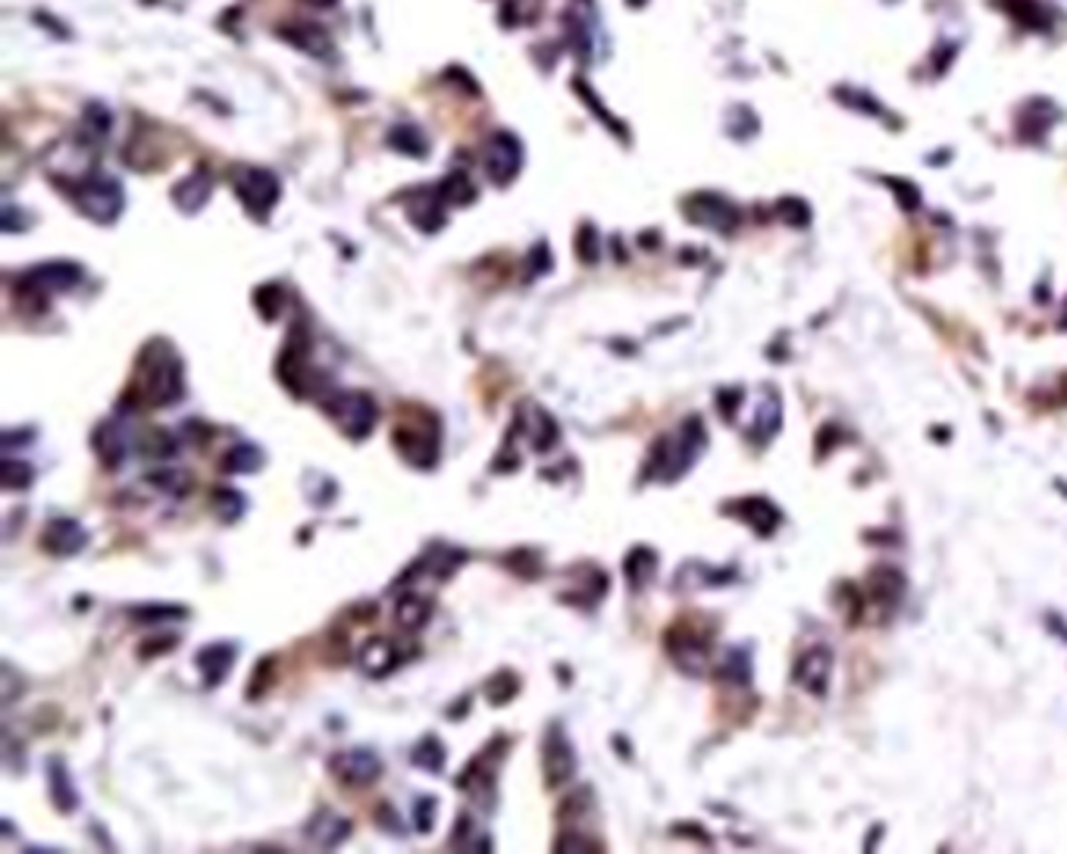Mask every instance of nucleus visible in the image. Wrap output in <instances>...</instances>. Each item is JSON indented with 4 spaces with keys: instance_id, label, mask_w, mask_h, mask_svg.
Listing matches in <instances>:
<instances>
[{
    "instance_id": "obj_1",
    "label": "nucleus",
    "mask_w": 1067,
    "mask_h": 854,
    "mask_svg": "<svg viewBox=\"0 0 1067 854\" xmlns=\"http://www.w3.org/2000/svg\"><path fill=\"white\" fill-rule=\"evenodd\" d=\"M141 376L135 379V392L144 397V404L151 407H170L176 404L182 392H185V379H182V360L178 354L163 344L154 341L148 344V351L141 354L139 363Z\"/></svg>"
},
{
    "instance_id": "obj_2",
    "label": "nucleus",
    "mask_w": 1067,
    "mask_h": 854,
    "mask_svg": "<svg viewBox=\"0 0 1067 854\" xmlns=\"http://www.w3.org/2000/svg\"><path fill=\"white\" fill-rule=\"evenodd\" d=\"M705 445V429L698 426V419H686L676 436H667L657 441L654 448V477L676 479L679 473H686L693 467V460L698 458Z\"/></svg>"
},
{
    "instance_id": "obj_3",
    "label": "nucleus",
    "mask_w": 1067,
    "mask_h": 854,
    "mask_svg": "<svg viewBox=\"0 0 1067 854\" xmlns=\"http://www.w3.org/2000/svg\"><path fill=\"white\" fill-rule=\"evenodd\" d=\"M323 410L333 417L338 429L351 438H367L373 433L379 407L367 392H329L323 397Z\"/></svg>"
},
{
    "instance_id": "obj_4",
    "label": "nucleus",
    "mask_w": 1067,
    "mask_h": 854,
    "mask_svg": "<svg viewBox=\"0 0 1067 854\" xmlns=\"http://www.w3.org/2000/svg\"><path fill=\"white\" fill-rule=\"evenodd\" d=\"M73 200H76V207H79L81 214L88 219H95V222H113L122 214V207H126V195H122L119 182L110 179V176H88V179H81L76 185V191H73Z\"/></svg>"
},
{
    "instance_id": "obj_5",
    "label": "nucleus",
    "mask_w": 1067,
    "mask_h": 854,
    "mask_svg": "<svg viewBox=\"0 0 1067 854\" xmlns=\"http://www.w3.org/2000/svg\"><path fill=\"white\" fill-rule=\"evenodd\" d=\"M81 266L69 263V260H54V263H41L32 273H25L20 282V288L32 300H47L57 292H69L73 285H79Z\"/></svg>"
},
{
    "instance_id": "obj_6",
    "label": "nucleus",
    "mask_w": 1067,
    "mask_h": 854,
    "mask_svg": "<svg viewBox=\"0 0 1067 854\" xmlns=\"http://www.w3.org/2000/svg\"><path fill=\"white\" fill-rule=\"evenodd\" d=\"M395 445L401 458L420 470H429L438 460V429L426 423H398Z\"/></svg>"
},
{
    "instance_id": "obj_7",
    "label": "nucleus",
    "mask_w": 1067,
    "mask_h": 854,
    "mask_svg": "<svg viewBox=\"0 0 1067 854\" xmlns=\"http://www.w3.org/2000/svg\"><path fill=\"white\" fill-rule=\"evenodd\" d=\"M236 191L241 204L248 207V214H254L258 219L270 217V210L276 207L279 200V179L266 169H244L236 179Z\"/></svg>"
},
{
    "instance_id": "obj_8",
    "label": "nucleus",
    "mask_w": 1067,
    "mask_h": 854,
    "mask_svg": "<svg viewBox=\"0 0 1067 854\" xmlns=\"http://www.w3.org/2000/svg\"><path fill=\"white\" fill-rule=\"evenodd\" d=\"M329 770L336 776L341 786H351V789H360V786H370L382 776V760L373 752L367 748H351V752H338L329 760Z\"/></svg>"
},
{
    "instance_id": "obj_9",
    "label": "nucleus",
    "mask_w": 1067,
    "mask_h": 854,
    "mask_svg": "<svg viewBox=\"0 0 1067 854\" xmlns=\"http://www.w3.org/2000/svg\"><path fill=\"white\" fill-rule=\"evenodd\" d=\"M542 764H545V782L557 789L564 786L576 770V755L570 738L564 735L560 726H552L548 735H545V755H542Z\"/></svg>"
},
{
    "instance_id": "obj_10",
    "label": "nucleus",
    "mask_w": 1067,
    "mask_h": 854,
    "mask_svg": "<svg viewBox=\"0 0 1067 854\" xmlns=\"http://www.w3.org/2000/svg\"><path fill=\"white\" fill-rule=\"evenodd\" d=\"M520 166H523V147H520V141L514 135H508V132L494 135L489 141V147H486V173L492 176V182L508 185L520 173Z\"/></svg>"
},
{
    "instance_id": "obj_11",
    "label": "nucleus",
    "mask_w": 1067,
    "mask_h": 854,
    "mask_svg": "<svg viewBox=\"0 0 1067 854\" xmlns=\"http://www.w3.org/2000/svg\"><path fill=\"white\" fill-rule=\"evenodd\" d=\"M686 217L693 219V222H698V226L730 232L732 226H736V219H739V214H736V207H732L730 200L717 198V195H695V198H689V204H686Z\"/></svg>"
},
{
    "instance_id": "obj_12",
    "label": "nucleus",
    "mask_w": 1067,
    "mask_h": 854,
    "mask_svg": "<svg viewBox=\"0 0 1067 854\" xmlns=\"http://www.w3.org/2000/svg\"><path fill=\"white\" fill-rule=\"evenodd\" d=\"M41 545L57 557L79 555V551H85V545H88V533H85V526H81L79 519H54V523H47V529L41 536Z\"/></svg>"
},
{
    "instance_id": "obj_13",
    "label": "nucleus",
    "mask_w": 1067,
    "mask_h": 854,
    "mask_svg": "<svg viewBox=\"0 0 1067 854\" xmlns=\"http://www.w3.org/2000/svg\"><path fill=\"white\" fill-rule=\"evenodd\" d=\"M398 660H401V655H398L395 642L385 636H375L370 642H363L360 652H357V667L367 676L392 674L398 667Z\"/></svg>"
},
{
    "instance_id": "obj_14",
    "label": "nucleus",
    "mask_w": 1067,
    "mask_h": 854,
    "mask_svg": "<svg viewBox=\"0 0 1067 854\" xmlns=\"http://www.w3.org/2000/svg\"><path fill=\"white\" fill-rule=\"evenodd\" d=\"M995 3L1027 32H1048L1052 25V13L1043 0H995Z\"/></svg>"
},
{
    "instance_id": "obj_15",
    "label": "nucleus",
    "mask_w": 1067,
    "mask_h": 854,
    "mask_svg": "<svg viewBox=\"0 0 1067 854\" xmlns=\"http://www.w3.org/2000/svg\"><path fill=\"white\" fill-rule=\"evenodd\" d=\"M307 835L317 842L319 848H338V845L351 835V820L338 817L336 811H319V814L311 820Z\"/></svg>"
},
{
    "instance_id": "obj_16",
    "label": "nucleus",
    "mask_w": 1067,
    "mask_h": 854,
    "mask_svg": "<svg viewBox=\"0 0 1067 854\" xmlns=\"http://www.w3.org/2000/svg\"><path fill=\"white\" fill-rule=\"evenodd\" d=\"M95 448H98V458L107 467H119L129 458V436H126V429L119 423H104L95 433Z\"/></svg>"
},
{
    "instance_id": "obj_17",
    "label": "nucleus",
    "mask_w": 1067,
    "mask_h": 854,
    "mask_svg": "<svg viewBox=\"0 0 1067 854\" xmlns=\"http://www.w3.org/2000/svg\"><path fill=\"white\" fill-rule=\"evenodd\" d=\"M210 191H214L210 176L207 173H195V176H188L185 182H178L176 188H173V198H176V204L185 214H195V210H200L207 204Z\"/></svg>"
},
{
    "instance_id": "obj_18",
    "label": "nucleus",
    "mask_w": 1067,
    "mask_h": 854,
    "mask_svg": "<svg viewBox=\"0 0 1067 854\" xmlns=\"http://www.w3.org/2000/svg\"><path fill=\"white\" fill-rule=\"evenodd\" d=\"M232 664H236V648L232 645H210L198 655V667L204 679H207V686L222 682V676L232 670Z\"/></svg>"
},
{
    "instance_id": "obj_19",
    "label": "nucleus",
    "mask_w": 1067,
    "mask_h": 854,
    "mask_svg": "<svg viewBox=\"0 0 1067 854\" xmlns=\"http://www.w3.org/2000/svg\"><path fill=\"white\" fill-rule=\"evenodd\" d=\"M47 782H51V795H54V804H57L59 811L63 814H69V811H76L79 808V792L69 786V774H66V764L59 760V757H54V760H47Z\"/></svg>"
},
{
    "instance_id": "obj_20",
    "label": "nucleus",
    "mask_w": 1067,
    "mask_h": 854,
    "mask_svg": "<svg viewBox=\"0 0 1067 854\" xmlns=\"http://www.w3.org/2000/svg\"><path fill=\"white\" fill-rule=\"evenodd\" d=\"M407 214H411V219L416 222V229H423V232H435V229L445 222V198H442V191H435V195H423L420 200H411V204H407Z\"/></svg>"
},
{
    "instance_id": "obj_21",
    "label": "nucleus",
    "mask_w": 1067,
    "mask_h": 854,
    "mask_svg": "<svg viewBox=\"0 0 1067 854\" xmlns=\"http://www.w3.org/2000/svg\"><path fill=\"white\" fill-rule=\"evenodd\" d=\"M429 614H433V604H429V598H420V595L401 598V601H398V607H395L398 623H401L404 629H420V626H423V623L429 620Z\"/></svg>"
},
{
    "instance_id": "obj_22",
    "label": "nucleus",
    "mask_w": 1067,
    "mask_h": 854,
    "mask_svg": "<svg viewBox=\"0 0 1067 854\" xmlns=\"http://www.w3.org/2000/svg\"><path fill=\"white\" fill-rule=\"evenodd\" d=\"M260 467H263V451L254 448V445H236L222 458V470L226 473H258Z\"/></svg>"
},
{
    "instance_id": "obj_23",
    "label": "nucleus",
    "mask_w": 1067,
    "mask_h": 854,
    "mask_svg": "<svg viewBox=\"0 0 1067 854\" xmlns=\"http://www.w3.org/2000/svg\"><path fill=\"white\" fill-rule=\"evenodd\" d=\"M1048 110H1052V103H1048V100H1033V103H1027V107L1021 110V132H1024L1027 139L1043 135L1048 125L1058 120V117H1046V120H1043V113H1048Z\"/></svg>"
},
{
    "instance_id": "obj_24",
    "label": "nucleus",
    "mask_w": 1067,
    "mask_h": 854,
    "mask_svg": "<svg viewBox=\"0 0 1067 854\" xmlns=\"http://www.w3.org/2000/svg\"><path fill=\"white\" fill-rule=\"evenodd\" d=\"M414 764L420 767V770H426V774H438V770L445 767V745H442L435 735H426V738L416 745Z\"/></svg>"
},
{
    "instance_id": "obj_25",
    "label": "nucleus",
    "mask_w": 1067,
    "mask_h": 854,
    "mask_svg": "<svg viewBox=\"0 0 1067 854\" xmlns=\"http://www.w3.org/2000/svg\"><path fill=\"white\" fill-rule=\"evenodd\" d=\"M627 577H630V582H633V589H639V585H645L649 582V577L654 573V555L652 551H645V548H635L633 555L627 557Z\"/></svg>"
},
{
    "instance_id": "obj_26",
    "label": "nucleus",
    "mask_w": 1067,
    "mask_h": 854,
    "mask_svg": "<svg viewBox=\"0 0 1067 854\" xmlns=\"http://www.w3.org/2000/svg\"><path fill=\"white\" fill-rule=\"evenodd\" d=\"M442 198H445V204H470V200L476 198V188L470 185V179L464 176V173H455L451 179H445L442 182Z\"/></svg>"
},
{
    "instance_id": "obj_27",
    "label": "nucleus",
    "mask_w": 1067,
    "mask_h": 854,
    "mask_svg": "<svg viewBox=\"0 0 1067 854\" xmlns=\"http://www.w3.org/2000/svg\"><path fill=\"white\" fill-rule=\"evenodd\" d=\"M148 482H154L157 489H163V492H170V495H176V497H182L188 489H192V477L188 473H182V470H157V473H151L148 477Z\"/></svg>"
},
{
    "instance_id": "obj_28",
    "label": "nucleus",
    "mask_w": 1067,
    "mask_h": 854,
    "mask_svg": "<svg viewBox=\"0 0 1067 854\" xmlns=\"http://www.w3.org/2000/svg\"><path fill=\"white\" fill-rule=\"evenodd\" d=\"M25 485H32V467L25 460H3V489L17 492V489H25Z\"/></svg>"
},
{
    "instance_id": "obj_29",
    "label": "nucleus",
    "mask_w": 1067,
    "mask_h": 854,
    "mask_svg": "<svg viewBox=\"0 0 1067 854\" xmlns=\"http://www.w3.org/2000/svg\"><path fill=\"white\" fill-rule=\"evenodd\" d=\"M254 307H258L260 317H263V319H276L279 317V310H282V288H279L276 282H270V285H260L258 295H254Z\"/></svg>"
},
{
    "instance_id": "obj_30",
    "label": "nucleus",
    "mask_w": 1067,
    "mask_h": 854,
    "mask_svg": "<svg viewBox=\"0 0 1067 854\" xmlns=\"http://www.w3.org/2000/svg\"><path fill=\"white\" fill-rule=\"evenodd\" d=\"M85 139L88 141H104L107 139V129H110V117H107V110H100V107H88V113H85Z\"/></svg>"
},
{
    "instance_id": "obj_31",
    "label": "nucleus",
    "mask_w": 1067,
    "mask_h": 854,
    "mask_svg": "<svg viewBox=\"0 0 1067 854\" xmlns=\"http://www.w3.org/2000/svg\"><path fill=\"white\" fill-rule=\"evenodd\" d=\"M214 497H217V514L226 519V523H236V519L244 514V497L238 495V492H229V489L222 492V489H219Z\"/></svg>"
},
{
    "instance_id": "obj_32",
    "label": "nucleus",
    "mask_w": 1067,
    "mask_h": 854,
    "mask_svg": "<svg viewBox=\"0 0 1067 854\" xmlns=\"http://www.w3.org/2000/svg\"><path fill=\"white\" fill-rule=\"evenodd\" d=\"M516 689H520V682H516L514 676L498 674L492 682H489V689H486V692H489V698H492V704H508V698H514Z\"/></svg>"
},
{
    "instance_id": "obj_33",
    "label": "nucleus",
    "mask_w": 1067,
    "mask_h": 854,
    "mask_svg": "<svg viewBox=\"0 0 1067 854\" xmlns=\"http://www.w3.org/2000/svg\"><path fill=\"white\" fill-rule=\"evenodd\" d=\"M435 814H438V804H435L433 795H429V798H416L414 823H416V830H420V833H429V830H433Z\"/></svg>"
},
{
    "instance_id": "obj_34",
    "label": "nucleus",
    "mask_w": 1067,
    "mask_h": 854,
    "mask_svg": "<svg viewBox=\"0 0 1067 854\" xmlns=\"http://www.w3.org/2000/svg\"><path fill=\"white\" fill-rule=\"evenodd\" d=\"M836 98H842L846 103H851V110H861V113H870V117H880V107L873 103V98L861 95V91H854V88H842V91H836Z\"/></svg>"
},
{
    "instance_id": "obj_35",
    "label": "nucleus",
    "mask_w": 1067,
    "mask_h": 854,
    "mask_svg": "<svg viewBox=\"0 0 1067 854\" xmlns=\"http://www.w3.org/2000/svg\"><path fill=\"white\" fill-rule=\"evenodd\" d=\"M576 248H579V254H583L586 263H595V260H598V254H595V232L589 229V226L583 229V236H579V241H576Z\"/></svg>"
},
{
    "instance_id": "obj_36",
    "label": "nucleus",
    "mask_w": 1067,
    "mask_h": 854,
    "mask_svg": "<svg viewBox=\"0 0 1067 854\" xmlns=\"http://www.w3.org/2000/svg\"><path fill=\"white\" fill-rule=\"evenodd\" d=\"M883 3H899V0H883Z\"/></svg>"
}]
</instances>
